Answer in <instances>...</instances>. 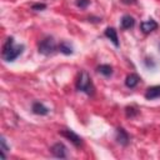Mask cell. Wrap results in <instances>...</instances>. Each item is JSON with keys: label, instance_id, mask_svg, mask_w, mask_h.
Returning <instances> with one entry per match:
<instances>
[{"label": "cell", "instance_id": "obj_5", "mask_svg": "<svg viewBox=\"0 0 160 160\" xmlns=\"http://www.w3.org/2000/svg\"><path fill=\"white\" fill-rule=\"evenodd\" d=\"M60 134H61L64 138H66L68 140H70L75 146H80V145L82 144L81 138H80L78 134H75L72 130H61Z\"/></svg>", "mask_w": 160, "mask_h": 160}, {"label": "cell", "instance_id": "obj_8", "mask_svg": "<svg viewBox=\"0 0 160 160\" xmlns=\"http://www.w3.org/2000/svg\"><path fill=\"white\" fill-rule=\"evenodd\" d=\"M145 98L148 100H154V99H159L160 98V85H155L151 86L146 90L145 92Z\"/></svg>", "mask_w": 160, "mask_h": 160}, {"label": "cell", "instance_id": "obj_4", "mask_svg": "<svg viewBox=\"0 0 160 160\" xmlns=\"http://www.w3.org/2000/svg\"><path fill=\"white\" fill-rule=\"evenodd\" d=\"M51 154L55 158L65 159L68 156V149H66V146L62 142H56V144H54L51 146Z\"/></svg>", "mask_w": 160, "mask_h": 160}, {"label": "cell", "instance_id": "obj_1", "mask_svg": "<svg viewBox=\"0 0 160 160\" xmlns=\"http://www.w3.org/2000/svg\"><path fill=\"white\" fill-rule=\"evenodd\" d=\"M24 51V45H15L12 38H8L2 46V59L5 61H14Z\"/></svg>", "mask_w": 160, "mask_h": 160}, {"label": "cell", "instance_id": "obj_9", "mask_svg": "<svg viewBox=\"0 0 160 160\" xmlns=\"http://www.w3.org/2000/svg\"><path fill=\"white\" fill-rule=\"evenodd\" d=\"M32 112L36 114V115H48L49 114V109L42 104V102H39V101H35L32 104V108H31Z\"/></svg>", "mask_w": 160, "mask_h": 160}, {"label": "cell", "instance_id": "obj_7", "mask_svg": "<svg viewBox=\"0 0 160 160\" xmlns=\"http://www.w3.org/2000/svg\"><path fill=\"white\" fill-rule=\"evenodd\" d=\"M140 29L142 30V32L149 34V32H151V31H154V30L158 29V22L155 20H152V19H150L148 21H142L140 24Z\"/></svg>", "mask_w": 160, "mask_h": 160}, {"label": "cell", "instance_id": "obj_10", "mask_svg": "<svg viewBox=\"0 0 160 160\" xmlns=\"http://www.w3.org/2000/svg\"><path fill=\"white\" fill-rule=\"evenodd\" d=\"M105 36L118 48L120 44H119V39H118V32H116V30L114 29V28H106V30H105Z\"/></svg>", "mask_w": 160, "mask_h": 160}, {"label": "cell", "instance_id": "obj_18", "mask_svg": "<svg viewBox=\"0 0 160 160\" xmlns=\"http://www.w3.org/2000/svg\"><path fill=\"white\" fill-rule=\"evenodd\" d=\"M46 8L45 4H34L32 5V10H44Z\"/></svg>", "mask_w": 160, "mask_h": 160}, {"label": "cell", "instance_id": "obj_19", "mask_svg": "<svg viewBox=\"0 0 160 160\" xmlns=\"http://www.w3.org/2000/svg\"><path fill=\"white\" fill-rule=\"evenodd\" d=\"M124 4H135L136 0H121Z\"/></svg>", "mask_w": 160, "mask_h": 160}, {"label": "cell", "instance_id": "obj_14", "mask_svg": "<svg viewBox=\"0 0 160 160\" xmlns=\"http://www.w3.org/2000/svg\"><path fill=\"white\" fill-rule=\"evenodd\" d=\"M98 71L104 76H110L112 74V68L108 64H102V65L98 66Z\"/></svg>", "mask_w": 160, "mask_h": 160}, {"label": "cell", "instance_id": "obj_11", "mask_svg": "<svg viewBox=\"0 0 160 160\" xmlns=\"http://www.w3.org/2000/svg\"><path fill=\"white\" fill-rule=\"evenodd\" d=\"M139 80H140V78H139L136 74H130V75H128V76H126L125 85H126L128 88L132 89V88H135V86L139 84Z\"/></svg>", "mask_w": 160, "mask_h": 160}, {"label": "cell", "instance_id": "obj_6", "mask_svg": "<svg viewBox=\"0 0 160 160\" xmlns=\"http://www.w3.org/2000/svg\"><path fill=\"white\" fill-rule=\"evenodd\" d=\"M116 140H118V142H119L120 145H122V146H126V145L129 144V141H130L129 135H128V132H126L122 128H118V129H116Z\"/></svg>", "mask_w": 160, "mask_h": 160}, {"label": "cell", "instance_id": "obj_16", "mask_svg": "<svg viewBox=\"0 0 160 160\" xmlns=\"http://www.w3.org/2000/svg\"><path fill=\"white\" fill-rule=\"evenodd\" d=\"M136 115H138V110L135 108H132V106H128L126 108V116L128 118H134Z\"/></svg>", "mask_w": 160, "mask_h": 160}, {"label": "cell", "instance_id": "obj_3", "mask_svg": "<svg viewBox=\"0 0 160 160\" xmlns=\"http://www.w3.org/2000/svg\"><path fill=\"white\" fill-rule=\"evenodd\" d=\"M55 49H56V45L52 38H45L39 44V52L42 55H50L55 51Z\"/></svg>", "mask_w": 160, "mask_h": 160}, {"label": "cell", "instance_id": "obj_2", "mask_svg": "<svg viewBox=\"0 0 160 160\" xmlns=\"http://www.w3.org/2000/svg\"><path fill=\"white\" fill-rule=\"evenodd\" d=\"M76 89L79 91L85 92L86 95H92L95 92V88L92 85V81L86 71H81L79 75V79L76 81Z\"/></svg>", "mask_w": 160, "mask_h": 160}, {"label": "cell", "instance_id": "obj_15", "mask_svg": "<svg viewBox=\"0 0 160 160\" xmlns=\"http://www.w3.org/2000/svg\"><path fill=\"white\" fill-rule=\"evenodd\" d=\"M0 150H1V156H2V159H5L6 152L10 150V146L6 144V139H5L4 136H1V139H0Z\"/></svg>", "mask_w": 160, "mask_h": 160}, {"label": "cell", "instance_id": "obj_17", "mask_svg": "<svg viewBox=\"0 0 160 160\" xmlns=\"http://www.w3.org/2000/svg\"><path fill=\"white\" fill-rule=\"evenodd\" d=\"M90 4V0H76V6L80 9H85L88 8Z\"/></svg>", "mask_w": 160, "mask_h": 160}, {"label": "cell", "instance_id": "obj_12", "mask_svg": "<svg viewBox=\"0 0 160 160\" xmlns=\"http://www.w3.org/2000/svg\"><path fill=\"white\" fill-rule=\"evenodd\" d=\"M120 24H121V28H122V29H130V28L134 26L135 20H134V18L130 16V15H124V16L121 18Z\"/></svg>", "mask_w": 160, "mask_h": 160}, {"label": "cell", "instance_id": "obj_13", "mask_svg": "<svg viewBox=\"0 0 160 160\" xmlns=\"http://www.w3.org/2000/svg\"><path fill=\"white\" fill-rule=\"evenodd\" d=\"M59 49H60V51H61L62 54H65V55L72 54V46H71L70 42H68V41H61L60 45H59Z\"/></svg>", "mask_w": 160, "mask_h": 160}]
</instances>
